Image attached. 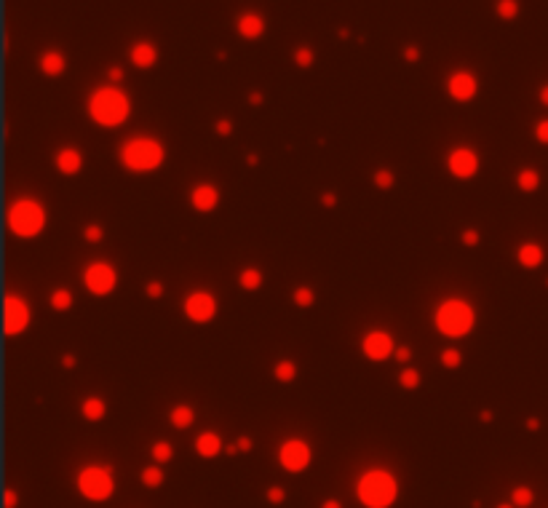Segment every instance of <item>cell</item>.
<instances>
[{"mask_svg": "<svg viewBox=\"0 0 548 508\" xmlns=\"http://www.w3.org/2000/svg\"><path fill=\"white\" fill-rule=\"evenodd\" d=\"M356 495H359V500L364 506L388 508L396 500V495H399V484H396L390 471H369L356 484Z\"/></svg>", "mask_w": 548, "mask_h": 508, "instance_id": "1", "label": "cell"}, {"mask_svg": "<svg viewBox=\"0 0 548 508\" xmlns=\"http://www.w3.org/2000/svg\"><path fill=\"white\" fill-rule=\"evenodd\" d=\"M129 96L113 86L94 91L91 102H89V113L99 126H120L123 120L129 118Z\"/></svg>", "mask_w": 548, "mask_h": 508, "instance_id": "2", "label": "cell"}, {"mask_svg": "<svg viewBox=\"0 0 548 508\" xmlns=\"http://www.w3.org/2000/svg\"><path fill=\"white\" fill-rule=\"evenodd\" d=\"M46 225V212L38 201L32 198H19L11 203L8 209V227H11L16 236L22 239H32L38 236L40 230Z\"/></svg>", "mask_w": 548, "mask_h": 508, "instance_id": "3", "label": "cell"}, {"mask_svg": "<svg viewBox=\"0 0 548 508\" xmlns=\"http://www.w3.org/2000/svg\"><path fill=\"white\" fill-rule=\"evenodd\" d=\"M120 160L132 172H153V169H158L160 160H163V147L155 139L139 136V139H132V142L123 145Z\"/></svg>", "mask_w": 548, "mask_h": 508, "instance_id": "4", "label": "cell"}, {"mask_svg": "<svg viewBox=\"0 0 548 508\" xmlns=\"http://www.w3.org/2000/svg\"><path fill=\"white\" fill-rule=\"evenodd\" d=\"M436 326L447 337H463L473 326V310H471V305L460 303V300H447L436 310Z\"/></svg>", "mask_w": 548, "mask_h": 508, "instance_id": "5", "label": "cell"}, {"mask_svg": "<svg viewBox=\"0 0 548 508\" xmlns=\"http://www.w3.org/2000/svg\"><path fill=\"white\" fill-rule=\"evenodd\" d=\"M78 490L89 500H107L113 495V490H115V481H113L110 468H99V466L83 468L78 474Z\"/></svg>", "mask_w": 548, "mask_h": 508, "instance_id": "6", "label": "cell"}, {"mask_svg": "<svg viewBox=\"0 0 548 508\" xmlns=\"http://www.w3.org/2000/svg\"><path fill=\"white\" fill-rule=\"evenodd\" d=\"M115 281H118V276L107 262H94L83 273V284L91 294H110L115 289Z\"/></svg>", "mask_w": 548, "mask_h": 508, "instance_id": "7", "label": "cell"}, {"mask_svg": "<svg viewBox=\"0 0 548 508\" xmlns=\"http://www.w3.org/2000/svg\"><path fill=\"white\" fill-rule=\"evenodd\" d=\"M279 460L289 474H300V471H305L307 463H310V447L300 439L283 441L279 450Z\"/></svg>", "mask_w": 548, "mask_h": 508, "instance_id": "8", "label": "cell"}, {"mask_svg": "<svg viewBox=\"0 0 548 508\" xmlns=\"http://www.w3.org/2000/svg\"><path fill=\"white\" fill-rule=\"evenodd\" d=\"M27 324H30V305L22 297L8 294V300H6V332L13 337V334L25 332Z\"/></svg>", "mask_w": 548, "mask_h": 508, "instance_id": "9", "label": "cell"}, {"mask_svg": "<svg viewBox=\"0 0 548 508\" xmlns=\"http://www.w3.org/2000/svg\"><path fill=\"white\" fill-rule=\"evenodd\" d=\"M185 313H187V319H190V321H198V324H203V321H209L214 313H217V300H214L209 292L187 294Z\"/></svg>", "mask_w": 548, "mask_h": 508, "instance_id": "10", "label": "cell"}, {"mask_svg": "<svg viewBox=\"0 0 548 508\" xmlns=\"http://www.w3.org/2000/svg\"><path fill=\"white\" fill-rule=\"evenodd\" d=\"M447 163H450V172L454 177H460V179H468V177H473V174L479 172V155L473 150H468V147L452 150Z\"/></svg>", "mask_w": 548, "mask_h": 508, "instance_id": "11", "label": "cell"}, {"mask_svg": "<svg viewBox=\"0 0 548 508\" xmlns=\"http://www.w3.org/2000/svg\"><path fill=\"white\" fill-rule=\"evenodd\" d=\"M361 348H364V353L372 361H383L393 353V340H390L388 332H369L364 337Z\"/></svg>", "mask_w": 548, "mask_h": 508, "instance_id": "12", "label": "cell"}, {"mask_svg": "<svg viewBox=\"0 0 548 508\" xmlns=\"http://www.w3.org/2000/svg\"><path fill=\"white\" fill-rule=\"evenodd\" d=\"M447 91L457 102H468L476 94V78L471 72H454L452 78L447 80Z\"/></svg>", "mask_w": 548, "mask_h": 508, "instance_id": "13", "label": "cell"}, {"mask_svg": "<svg viewBox=\"0 0 548 508\" xmlns=\"http://www.w3.org/2000/svg\"><path fill=\"white\" fill-rule=\"evenodd\" d=\"M219 201V193L214 185H198L193 193H190V203L198 209V212H212Z\"/></svg>", "mask_w": 548, "mask_h": 508, "instance_id": "14", "label": "cell"}, {"mask_svg": "<svg viewBox=\"0 0 548 508\" xmlns=\"http://www.w3.org/2000/svg\"><path fill=\"white\" fill-rule=\"evenodd\" d=\"M80 163H83V158H80V153L75 147H65V150L56 153V169L62 174H78Z\"/></svg>", "mask_w": 548, "mask_h": 508, "instance_id": "15", "label": "cell"}, {"mask_svg": "<svg viewBox=\"0 0 548 508\" xmlns=\"http://www.w3.org/2000/svg\"><path fill=\"white\" fill-rule=\"evenodd\" d=\"M516 257H519V262L524 267H537L543 262V246L535 243V241H527V243H521L519 246Z\"/></svg>", "mask_w": 548, "mask_h": 508, "instance_id": "16", "label": "cell"}, {"mask_svg": "<svg viewBox=\"0 0 548 508\" xmlns=\"http://www.w3.org/2000/svg\"><path fill=\"white\" fill-rule=\"evenodd\" d=\"M262 30H265V22L257 16V13H243L238 19V32L243 38H260L262 35Z\"/></svg>", "mask_w": 548, "mask_h": 508, "instance_id": "17", "label": "cell"}, {"mask_svg": "<svg viewBox=\"0 0 548 508\" xmlns=\"http://www.w3.org/2000/svg\"><path fill=\"white\" fill-rule=\"evenodd\" d=\"M196 450H198L200 457H214V455H219L222 450V439L217 436V433H200L198 439H196Z\"/></svg>", "mask_w": 548, "mask_h": 508, "instance_id": "18", "label": "cell"}, {"mask_svg": "<svg viewBox=\"0 0 548 508\" xmlns=\"http://www.w3.org/2000/svg\"><path fill=\"white\" fill-rule=\"evenodd\" d=\"M155 59H158V53H155V49L150 43H136L132 49V62L136 67H153Z\"/></svg>", "mask_w": 548, "mask_h": 508, "instance_id": "19", "label": "cell"}, {"mask_svg": "<svg viewBox=\"0 0 548 508\" xmlns=\"http://www.w3.org/2000/svg\"><path fill=\"white\" fill-rule=\"evenodd\" d=\"M40 70L46 72V75H59L62 70H65V56L56 51H49L40 56Z\"/></svg>", "mask_w": 548, "mask_h": 508, "instance_id": "20", "label": "cell"}, {"mask_svg": "<svg viewBox=\"0 0 548 508\" xmlns=\"http://www.w3.org/2000/svg\"><path fill=\"white\" fill-rule=\"evenodd\" d=\"M80 412H83V417H86V420H102V417H105V412H107V407H105V401H102V399L91 396V399L83 401Z\"/></svg>", "mask_w": 548, "mask_h": 508, "instance_id": "21", "label": "cell"}, {"mask_svg": "<svg viewBox=\"0 0 548 508\" xmlns=\"http://www.w3.org/2000/svg\"><path fill=\"white\" fill-rule=\"evenodd\" d=\"M172 426L174 428H190L193 426V407L187 404H179L172 409Z\"/></svg>", "mask_w": 548, "mask_h": 508, "instance_id": "22", "label": "cell"}, {"mask_svg": "<svg viewBox=\"0 0 548 508\" xmlns=\"http://www.w3.org/2000/svg\"><path fill=\"white\" fill-rule=\"evenodd\" d=\"M516 182H519V187L524 193H535L537 185H540V177H537L535 169H521L519 177H516Z\"/></svg>", "mask_w": 548, "mask_h": 508, "instance_id": "23", "label": "cell"}, {"mask_svg": "<svg viewBox=\"0 0 548 508\" xmlns=\"http://www.w3.org/2000/svg\"><path fill=\"white\" fill-rule=\"evenodd\" d=\"M511 500H514V506L516 508H527V506H533L535 493L530 487H516V490L511 493Z\"/></svg>", "mask_w": 548, "mask_h": 508, "instance_id": "24", "label": "cell"}, {"mask_svg": "<svg viewBox=\"0 0 548 508\" xmlns=\"http://www.w3.org/2000/svg\"><path fill=\"white\" fill-rule=\"evenodd\" d=\"M238 284L243 286V289H257V286L262 284V273H260V270H254V267H249V270H243V273H241Z\"/></svg>", "mask_w": 548, "mask_h": 508, "instance_id": "25", "label": "cell"}, {"mask_svg": "<svg viewBox=\"0 0 548 508\" xmlns=\"http://www.w3.org/2000/svg\"><path fill=\"white\" fill-rule=\"evenodd\" d=\"M150 452H153V457H155L158 463H166V460H172L174 450L169 441H155V444L150 447Z\"/></svg>", "mask_w": 548, "mask_h": 508, "instance_id": "26", "label": "cell"}, {"mask_svg": "<svg viewBox=\"0 0 548 508\" xmlns=\"http://www.w3.org/2000/svg\"><path fill=\"white\" fill-rule=\"evenodd\" d=\"M142 481H145L147 487H160L163 484V471L158 466H150L142 471Z\"/></svg>", "mask_w": 548, "mask_h": 508, "instance_id": "27", "label": "cell"}, {"mask_svg": "<svg viewBox=\"0 0 548 508\" xmlns=\"http://www.w3.org/2000/svg\"><path fill=\"white\" fill-rule=\"evenodd\" d=\"M294 374H297V369H294L292 361H279L276 364V377H279L281 383H292Z\"/></svg>", "mask_w": 548, "mask_h": 508, "instance_id": "28", "label": "cell"}, {"mask_svg": "<svg viewBox=\"0 0 548 508\" xmlns=\"http://www.w3.org/2000/svg\"><path fill=\"white\" fill-rule=\"evenodd\" d=\"M516 11H519L516 0H500V3H497V13H500L503 19H514V16H516Z\"/></svg>", "mask_w": 548, "mask_h": 508, "instance_id": "29", "label": "cell"}, {"mask_svg": "<svg viewBox=\"0 0 548 508\" xmlns=\"http://www.w3.org/2000/svg\"><path fill=\"white\" fill-rule=\"evenodd\" d=\"M70 303H72L70 292H65V289H56V292H53L51 305L56 307V310H65V307H70Z\"/></svg>", "mask_w": 548, "mask_h": 508, "instance_id": "30", "label": "cell"}, {"mask_svg": "<svg viewBox=\"0 0 548 508\" xmlns=\"http://www.w3.org/2000/svg\"><path fill=\"white\" fill-rule=\"evenodd\" d=\"M401 386H404V388H417V386H420V374L414 372V369H404V372H401Z\"/></svg>", "mask_w": 548, "mask_h": 508, "instance_id": "31", "label": "cell"}, {"mask_svg": "<svg viewBox=\"0 0 548 508\" xmlns=\"http://www.w3.org/2000/svg\"><path fill=\"white\" fill-rule=\"evenodd\" d=\"M535 139L543 142V145H548V118L535 123Z\"/></svg>", "mask_w": 548, "mask_h": 508, "instance_id": "32", "label": "cell"}, {"mask_svg": "<svg viewBox=\"0 0 548 508\" xmlns=\"http://www.w3.org/2000/svg\"><path fill=\"white\" fill-rule=\"evenodd\" d=\"M249 450H252V439H249V436H241V439L236 441V444H233L227 452L236 455V452H249Z\"/></svg>", "mask_w": 548, "mask_h": 508, "instance_id": "33", "label": "cell"}, {"mask_svg": "<svg viewBox=\"0 0 548 508\" xmlns=\"http://www.w3.org/2000/svg\"><path fill=\"white\" fill-rule=\"evenodd\" d=\"M294 303H297V305H310V303H313V292L305 289V286L297 289V292H294Z\"/></svg>", "mask_w": 548, "mask_h": 508, "instance_id": "34", "label": "cell"}, {"mask_svg": "<svg viewBox=\"0 0 548 508\" xmlns=\"http://www.w3.org/2000/svg\"><path fill=\"white\" fill-rule=\"evenodd\" d=\"M374 182H377L380 187H390L393 185V174L388 172V169H380V172L374 174Z\"/></svg>", "mask_w": 548, "mask_h": 508, "instance_id": "35", "label": "cell"}, {"mask_svg": "<svg viewBox=\"0 0 548 508\" xmlns=\"http://www.w3.org/2000/svg\"><path fill=\"white\" fill-rule=\"evenodd\" d=\"M441 361H444V367H457V364H460V353H457V350H444V353H441Z\"/></svg>", "mask_w": 548, "mask_h": 508, "instance_id": "36", "label": "cell"}, {"mask_svg": "<svg viewBox=\"0 0 548 508\" xmlns=\"http://www.w3.org/2000/svg\"><path fill=\"white\" fill-rule=\"evenodd\" d=\"M310 62H313V53L307 51V49H300V51H297V65L307 67Z\"/></svg>", "mask_w": 548, "mask_h": 508, "instance_id": "37", "label": "cell"}, {"mask_svg": "<svg viewBox=\"0 0 548 508\" xmlns=\"http://www.w3.org/2000/svg\"><path fill=\"white\" fill-rule=\"evenodd\" d=\"M267 500H270V503H281V500H283V490H281V487H270V490H267Z\"/></svg>", "mask_w": 548, "mask_h": 508, "instance_id": "38", "label": "cell"}, {"mask_svg": "<svg viewBox=\"0 0 548 508\" xmlns=\"http://www.w3.org/2000/svg\"><path fill=\"white\" fill-rule=\"evenodd\" d=\"M86 239H89V241H99V239H102V227H99V225H89V227H86Z\"/></svg>", "mask_w": 548, "mask_h": 508, "instance_id": "39", "label": "cell"}, {"mask_svg": "<svg viewBox=\"0 0 548 508\" xmlns=\"http://www.w3.org/2000/svg\"><path fill=\"white\" fill-rule=\"evenodd\" d=\"M230 126H233L230 120H219L214 129H217V134H222V136H225V134H230Z\"/></svg>", "mask_w": 548, "mask_h": 508, "instance_id": "40", "label": "cell"}, {"mask_svg": "<svg viewBox=\"0 0 548 508\" xmlns=\"http://www.w3.org/2000/svg\"><path fill=\"white\" fill-rule=\"evenodd\" d=\"M16 503H19L16 493H13V490H8V493H6V508H16Z\"/></svg>", "mask_w": 548, "mask_h": 508, "instance_id": "41", "label": "cell"}, {"mask_svg": "<svg viewBox=\"0 0 548 508\" xmlns=\"http://www.w3.org/2000/svg\"><path fill=\"white\" fill-rule=\"evenodd\" d=\"M160 292H163V286H160V284H147V294H150V297H158Z\"/></svg>", "mask_w": 548, "mask_h": 508, "instance_id": "42", "label": "cell"}, {"mask_svg": "<svg viewBox=\"0 0 548 508\" xmlns=\"http://www.w3.org/2000/svg\"><path fill=\"white\" fill-rule=\"evenodd\" d=\"M396 359L407 361V359H409V350H407V348H399V350H396Z\"/></svg>", "mask_w": 548, "mask_h": 508, "instance_id": "43", "label": "cell"}, {"mask_svg": "<svg viewBox=\"0 0 548 508\" xmlns=\"http://www.w3.org/2000/svg\"><path fill=\"white\" fill-rule=\"evenodd\" d=\"M540 102H543V105L548 107V83L543 86V89H540Z\"/></svg>", "mask_w": 548, "mask_h": 508, "instance_id": "44", "label": "cell"}, {"mask_svg": "<svg viewBox=\"0 0 548 508\" xmlns=\"http://www.w3.org/2000/svg\"><path fill=\"white\" fill-rule=\"evenodd\" d=\"M463 241H466V243H476V241H479V239H476V233H473V230H468V233H466V239H463Z\"/></svg>", "mask_w": 548, "mask_h": 508, "instance_id": "45", "label": "cell"}, {"mask_svg": "<svg viewBox=\"0 0 548 508\" xmlns=\"http://www.w3.org/2000/svg\"><path fill=\"white\" fill-rule=\"evenodd\" d=\"M321 508H343V503H340V500H326Z\"/></svg>", "mask_w": 548, "mask_h": 508, "instance_id": "46", "label": "cell"}, {"mask_svg": "<svg viewBox=\"0 0 548 508\" xmlns=\"http://www.w3.org/2000/svg\"><path fill=\"white\" fill-rule=\"evenodd\" d=\"M110 78H113V80H120V70H118V67H113V70H110Z\"/></svg>", "mask_w": 548, "mask_h": 508, "instance_id": "47", "label": "cell"}, {"mask_svg": "<svg viewBox=\"0 0 548 508\" xmlns=\"http://www.w3.org/2000/svg\"><path fill=\"white\" fill-rule=\"evenodd\" d=\"M324 203H326V206H332V203H334V196H332V193H326V196H324Z\"/></svg>", "mask_w": 548, "mask_h": 508, "instance_id": "48", "label": "cell"}, {"mask_svg": "<svg viewBox=\"0 0 548 508\" xmlns=\"http://www.w3.org/2000/svg\"><path fill=\"white\" fill-rule=\"evenodd\" d=\"M527 428H530V431H537V420H527Z\"/></svg>", "mask_w": 548, "mask_h": 508, "instance_id": "49", "label": "cell"}, {"mask_svg": "<svg viewBox=\"0 0 548 508\" xmlns=\"http://www.w3.org/2000/svg\"><path fill=\"white\" fill-rule=\"evenodd\" d=\"M497 508H516L514 503H503V506H497Z\"/></svg>", "mask_w": 548, "mask_h": 508, "instance_id": "50", "label": "cell"}]
</instances>
